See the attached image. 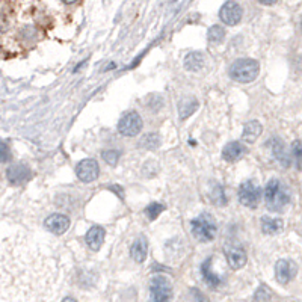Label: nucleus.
Instances as JSON below:
<instances>
[{
	"mask_svg": "<svg viewBox=\"0 0 302 302\" xmlns=\"http://www.w3.org/2000/svg\"><path fill=\"white\" fill-rule=\"evenodd\" d=\"M159 145H160V138H159L157 133L145 135V136L141 139V147H142V148H147V150H156Z\"/></svg>",
	"mask_w": 302,
	"mask_h": 302,
	"instance_id": "23",
	"label": "nucleus"
},
{
	"mask_svg": "<svg viewBox=\"0 0 302 302\" xmlns=\"http://www.w3.org/2000/svg\"><path fill=\"white\" fill-rule=\"evenodd\" d=\"M298 274V266L295 262L289 259H281L275 265V277L278 283L281 284H289Z\"/></svg>",
	"mask_w": 302,
	"mask_h": 302,
	"instance_id": "9",
	"label": "nucleus"
},
{
	"mask_svg": "<svg viewBox=\"0 0 302 302\" xmlns=\"http://www.w3.org/2000/svg\"><path fill=\"white\" fill-rule=\"evenodd\" d=\"M260 71L259 62L254 59H237L230 67V76L239 83H251L257 79Z\"/></svg>",
	"mask_w": 302,
	"mask_h": 302,
	"instance_id": "2",
	"label": "nucleus"
},
{
	"mask_svg": "<svg viewBox=\"0 0 302 302\" xmlns=\"http://www.w3.org/2000/svg\"><path fill=\"white\" fill-rule=\"evenodd\" d=\"M192 234L200 242H210L216 236V221L210 213H201L192 222Z\"/></svg>",
	"mask_w": 302,
	"mask_h": 302,
	"instance_id": "3",
	"label": "nucleus"
},
{
	"mask_svg": "<svg viewBox=\"0 0 302 302\" xmlns=\"http://www.w3.org/2000/svg\"><path fill=\"white\" fill-rule=\"evenodd\" d=\"M163 209H165L163 204H160V203H153V204H150V206L145 209V215L148 216L150 221H156L157 216L163 212Z\"/></svg>",
	"mask_w": 302,
	"mask_h": 302,
	"instance_id": "25",
	"label": "nucleus"
},
{
	"mask_svg": "<svg viewBox=\"0 0 302 302\" xmlns=\"http://www.w3.org/2000/svg\"><path fill=\"white\" fill-rule=\"evenodd\" d=\"M198 109V100L195 97H186L178 103V115L182 119L189 118Z\"/></svg>",
	"mask_w": 302,
	"mask_h": 302,
	"instance_id": "19",
	"label": "nucleus"
},
{
	"mask_svg": "<svg viewBox=\"0 0 302 302\" xmlns=\"http://www.w3.org/2000/svg\"><path fill=\"white\" fill-rule=\"evenodd\" d=\"M207 38H209V41L213 42V44L222 42L224 38H225V29L221 27L219 24H215V26H212V27L209 29V32H207Z\"/></svg>",
	"mask_w": 302,
	"mask_h": 302,
	"instance_id": "22",
	"label": "nucleus"
},
{
	"mask_svg": "<svg viewBox=\"0 0 302 302\" xmlns=\"http://www.w3.org/2000/svg\"><path fill=\"white\" fill-rule=\"evenodd\" d=\"M269 298H271V292L266 290L265 287H262V289L257 292V295H256V299H259L260 302H268L269 301Z\"/></svg>",
	"mask_w": 302,
	"mask_h": 302,
	"instance_id": "30",
	"label": "nucleus"
},
{
	"mask_svg": "<svg viewBox=\"0 0 302 302\" xmlns=\"http://www.w3.org/2000/svg\"><path fill=\"white\" fill-rule=\"evenodd\" d=\"M11 160V150L5 142H0V163Z\"/></svg>",
	"mask_w": 302,
	"mask_h": 302,
	"instance_id": "28",
	"label": "nucleus"
},
{
	"mask_svg": "<svg viewBox=\"0 0 302 302\" xmlns=\"http://www.w3.org/2000/svg\"><path fill=\"white\" fill-rule=\"evenodd\" d=\"M191 296H192V302H210L207 299V296L198 289H192L191 290Z\"/></svg>",
	"mask_w": 302,
	"mask_h": 302,
	"instance_id": "29",
	"label": "nucleus"
},
{
	"mask_svg": "<svg viewBox=\"0 0 302 302\" xmlns=\"http://www.w3.org/2000/svg\"><path fill=\"white\" fill-rule=\"evenodd\" d=\"M147 253H148V244H147V240H145V237H138L135 242H133V245H132V248H130V254H132V259L135 260V262H138V263H142V262H145V259H147Z\"/></svg>",
	"mask_w": 302,
	"mask_h": 302,
	"instance_id": "16",
	"label": "nucleus"
},
{
	"mask_svg": "<svg viewBox=\"0 0 302 302\" xmlns=\"http://www.w3.org/2000/svg\"><path fill=\"white\" fill-rule=\"evenodd\" d=\"M242 15H244V11H242V6L234 2V0H228L222 5L221 11H219V17L222 20L224 24H228V26H236L240 23L242 20Z\"/></svg>",
	"mask_w": 302,
	"mask_h": 302,
	"instance_id": "8",
	"label": "nucleus"
},
{
	"mask_svg": "<svg viewBox=\"0 0 302 302\" xmlns=\"http://www.w3.org/2000/svg\"><path fill=\"white\" fill-rule=\"evenodd\" d=\"M185 68L188 71H200L204 67V54L201 51H191L185 57Z\"/></svg>",
	"mask_w": 302,
	"mask_h": 302,
	"instance_id": "18",
	"label": "nucleus"
},
{
	"mask_svg": "<svg viewBox=\"0 0 302 302\" xmlns=\"http://www.w3.org/2000/svg\"><path fill=\"white\" fill-rule=\"evenodd\" d=\"M119 156H121V153L118 150H106V151H103V160H106V163L112 165V166H115L118 163Z\"/></svg>",
	"mask_w": 302,
	"mask_h": 302,
	"instance_id": "27",
	"label": "nucleus"
},
{
	"mask_svg": "<svg viewBox=\"0 0 302 302\" xmlns=\"http://www.w3.org/2000/svg\"><path fill=\"white\" fill-rule=\"evenodd\" d=\"M6 177H8V182L14 186H20V185H24L26 182L30 180L32 177V171L29 166L23 165V163H15L12 166L8 168L6 171Z\"/></svg>",
	"mask_w": 302,
	"mask_h": 302,
	"instance_id": "11",
	"label": "nucleus"
},
{
	"mask_svg": "<svg viewBox=\"0 0 302 302\" xmlns=\"http://www.w3.org/2000/svg\"><path fill=\"white\" fill-rule=\"evenodd\" d=\"M278 0H259V3H262V5H266V6H272V5H275Z\"/></svg>",
	"mask_w": 302,
	"mask_h": 302,
	"instance_id": "31",
	"label": "nucleus"
},
{
	"mask_svg": "<svg viewBox=\"0 0 302 302\" xmlns=\"http://www.w3.org/2000/svg\"><path fill=\"white\" fill-rule=\"evenodd\" d=\"M301 30H302V18H301Z\"/></svg>",
	"mask_w": 302,
	"mask_h": 302,
	"instance_id": "34",
	"label": "nucleus"
},
{
	"mask_svg": "<svg viewBox=\"0 0 302 302\" xmlns=\"http://www.w3.org/2000/svg\"><path fill=\"white\" fill-rule=\"evenodd\" d=\"M76 174H77V178L83 183L95 182L98 178V174H100V168H98L97 160H94V159L80 160L76 166Z\"/></svg>",
	"mask_w": 302,
	"mask_h": 302,
	"instance_id": "7",
	"label": "nucleus"
},
{
	"mask_svg": "<svg viewBox=\"0 0 302 302\" xmlns=\"http://www.w3.org/2000/svg\"><path fill=\"white\" fill-rule=\"evenodd\" d=\"M244 154H245V147L236 141L227 144L222 150V157L227 162H237L244 157Z\"/></svg>",
	"mask_w": 302,
	"mask_h": 302,
	"instance_id": "15",
	"label": "nucleus"
},
{
	"mask_svg": "<svg viewBox=\"0 0 302 302\" xmlns=\"http://www.w3.org/2000/svg\"><path fill=\"white\" fill-rule=\"evenodd\" d=\"M44 225L48 231H51L54 234H64L70 228V218L65 215H61V213H54L45 219Z\"/></svg>",
	"mask_w": 302,
	"mask_h": 302,
	"instance_id": "12",
	"label": "nucleus"
},
{
	"mask_svg": "<svg viewBox=\"0 0 302 302\" xmlns=\"http://www.w3.org/2000/svg\"><path fill=\"white\" fill-rule=\"evenodd\" d=\"M268 145H271L272 154L275 156V159L280 162L281 166H284V168L290 166V156H289V153H287V150H286L284 142H283L280 138H272V139L268 142Z\"/></svg>",
	"mask_w": 302,
	"mask_h": 302,
	"instance_id": "13",
	"label": "nucleus"
},
{
	"mask_svg": "<svg viewBox=\"0 0 302 302\" xmlns=\"http://www.w3.org/2000/svg\"><path fill=\"white\" fill-rule=\"evenodd\" d=\"M265 200L266 206L272 212H283L290 203V192L289 189L277 178H272L265 189Z\"/></svg>",
	"mask_w": 302,
	"mask_h": 302,
	"instance_id": "1",
	"label": "nucleus"
},
{
	"mask_svg": "<svg viewBox=\"0 0 302 302\" xmlns=\"http://www.w3.org/2000/svg\"><path fill=\"white\" fill-rule=\"evenodd\" d=\"M260 200H262V189L256 182L247 180L240 185L239 201H240L242 206H245L248 209H256L259 206Z\"/></svg>",
	"mask_w": 302,
	"mask_h": 302,
	"instance_id": "5",
	"label": "nucleus"
},
{
	"mask_svg": "<svg viewBox=\"0 0 302 302\" xmlns=\"http://www.w3.org/2000/svg\"><path fill=\"white\" fill-rule=\"evenodd\" d=\"M77 0H64V3H67V5H73V3H76Z\"/></svg>",
	"mask_w": 302,
	"mask_h": 302,
	"instance_id": "32",
	"label": "nucleus"
},
{
	"mask_svg": "<svg viewBox=\"0 0 302 302\" xmlns=\"http://www.w3.org/2000/svg\"><path fill=\"white\" fill-rule=\"evenodd\" d=\"M62 302H77L76 299H73V298H65Z\"/></svg>",
	"mask_w": 302,
	"mask_h": 302,
	"instance_id": "33",
	"label": "nucleus"
},
{
	"mask_svg": "<svg viewBox=\"0 0 302 302\" xmlns=\"http://www.w3.org/2000/svg\"><path fill=\"white\" fill-rule=\"evenodd\" d=\"M262 132H263V127H262V124H260L259 121H250V123H247L245 127H244L242 138H244L247 142L253 144V142H256V141L260 138Z\"/></svg>",
	"mask_w": 302,
	"mask_h": 302,
	"instance_id": "17",
	"label": "nucleus"
},
{
	"mask_svg": "<svg viewBox=\"0 0 302 302\" xmlns=\"http://www.w3.org/2000/svg\"><path fill=\"white\" fill-rule=\"evenodd\" d=\"M292 156L295 160V165L298 169L302 171V142L301 141H295L292 145Z\"/></svg>",
	"mask_w": 302,
	"mask_h": 302,
	"instance_id": "26",
	"label": "nucleus"
},
{
	"mask_svg": "<svg viewBox=\"0 0 302 302\" xmlns=\"http://www.w3.org/2000/svg\"><path fill=\"white\" fill-rule=\"evenodd\" d=\"M224 253H225V259L228 262V266L231 269H240L247 265L248 257H247V253L242 247L228 244V245H225Z\"/></svg>",
	"mask_w": 302,
	"mask_h": 302,
	"instance_id": "10",
	"label": "nucleus"
},
{
	"mask_svg": "<svg viewBox=\"0 0 302 302\" xmlns=\"http://www.w3.org/2000/svg\"><path fill=\"white\" fill-rule=\"evenodd\" d=\"M212 263H213V259H212V257L207 259V260L203 263V266H201V274H203V277H204V280H206V283H207L209 286L216 287V286L221 284V278L213 272Z\"/></svg>",
	"mask_w": 302,
	"mask_h": 302,
	"instance_id": "20",
	"label": "nucleus"
},
{
	"mask_svg": "<svg viewBox=\"0 0 302 302\" xmlns=\"http://www.w3.org/2000/svg\"><path fill=\"white\" fill-rule=\"evenodd\" d=\"M104 236H106V231L103 227H98V225H94L88 230L86 233V245L92 250V251H98L104 242Z\"/></svg>",
	"mask_w": 302,
	"mask_h": 302,
	"instance_id": "14",
	"label": "nucleus"
},
{
	"mask_svg": "<svg viewBox=\"0 0 302 302\" xmlns=\"http://www.w3.org/2000/svg\"><path fill=\"white\" fill-rule=\"evenodd\" d=\"M142 127H144V123L138 112H127L118 123L119 135L127 136V138H133V136L139 135Z\"/></svg>",
	"mask_w": 302,
	"mask_h": 302,
	"instance_id": "6",
	"label": "nucleus"
},
{
	"mask_svg": "<svg viewBox=\"0 0 302 302\" xmlns=\"http://www.w3.org/2000/svg\"><path fill=\"white\" fill-rule=\"evenodd\" d=\"M210 198H212V201H213L216 206H225V204H227L225 191H224V188L219 186V185H216V186L213 188V191H212V194H210Z\"/></svg>",
	"mask_w": 302,
	"mask_h": 302,
	"instance_id": "24",
	"label": "nucleus"
},
{
	"mask_svg": "<svg viewBox=\"0 0 302 302\" xmlns=\"http://www.w3.org/2000/svg\"><path fill=\"white\" fill-rule=\"evenodd\" d=\"M172 286L163 275H156L150 281V302H171Z\"/></svg>",
	"mask_w": 302,
	"mask_h": 302,
	"instance_id": "4",
	"label": "nucleus"
},
{
	"mask_svg": "<svg viewBox=\"0 0 302 302\" xmlns=\"http://www.w3.org/2000/svg\"><path fill=\"white\" fill-rule=\"evenodd\" d=\"M283 227L284 224L278 218H269V216L262 218V230L265 234H278L283 230Z\"/></svg>",
	"mask_w": 302,
	"mask_h": 302,
	"instance_id": "21",
	"label": "nucleus"
}]
</instances>
